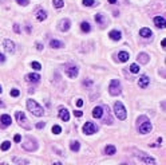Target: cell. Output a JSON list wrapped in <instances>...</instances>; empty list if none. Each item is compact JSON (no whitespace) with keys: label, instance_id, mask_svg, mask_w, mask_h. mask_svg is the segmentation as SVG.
I'll return each instance as SVG.
<instances>
[{"label":"cell","instance_id":"obj_22","mask_svg":"<svg viewBox=\"0 0 166 165\" xmlns=\"http://www.w3.org/2000/svg\"><path fill=\"white\" fill-rule=\"evenodd\" d=\"M46 17H47V12L44 11V9H38V11H36V19H38L39 22L46 20Z\"/></svg>","mask_w":166,"mask_h":165},{"label":"cell","instance_id":"obj_9","mask_svg":"<svg viewBox=\"0 0 166 165\" xmlns=\"http://www.w3.org/2000/svg\"><path fill=\"white\" fill-rule=\"evenodd\" d=\"M11 125V117L8 114H3V116L0 117V127L1 129H6Z\"/></svg>","mask_w":166,"mask_h":165},{"label":"cell","instance_id":"obj_24","mask_svg":"<svg viewBox=\"0 0 166 165\" xmlns=\"http://www.w3.org/2000/svg\"><path fill=\"white\" fill-rule=\"evenodd\" d=\"M50 46L52 47V48H60V47H63V42L56 41V39H51L50 41Z\"/></svg>","mask_w":166,"mask_h":165},{"label":"cell","instance_id":"obj_41","mask_svg":"<svg viewBox=\"0 0 166 165\" xmlns=\"http://www.w3.org/2000/svg\"><path fill=\"white\" fill-rule=\"evenodd\" d=\"M44 125H46L44 122H38V124H36V127H38V129H43Z\"/></svg>","mask_w":166,"mask_h":165},{"label":"cell","instance_id":"obj_28","mask_svg":"<svg viewBox=\"0 0 166 165\" xmlns=\"http://www.w3.org/2000/svg\"><path fill=\"white\" fill-rule=\"evenodd\" d=\"M12 161H14L15 164H22V165H28V164H29V161H28V160L18 158V157H14V158H12Z\"/></svg>","mask_w":166,"mask_h":165},{"label":"cell","instance_id":"obj_31","mask_svg":"<svg viewBox=\"0 0 166 165\" xmlns=\"http://www.w3.org/2000/svg\"><path fill=\"white\" fill-rule=\"evenodd\" d=\"M52 4H54V7H55V8H62V7L64 6L63 0H52Z\"/></svg>","mask_w":166,"mask_h":165},{"label":"cell","instance_id":"obj_48","mask_svg":"<svg viewBox=\"0 0 166 165\" xmlns=\"http://www.w3.org/2000/svg\"><path fill=\"white\" fill-rule=\"evenodd\" d=\"M3 106H4V103H3V101L0 99V107H3Z\"/></svg>","mask_w":166,"mask_h":165},{"label":"cell","instance_id":"obj_33","mask_svg":"<svg viewBox=\"0 0 166 165\" xmlns=\"http://www.w3.org/2000/svg\"><path fill=\"white\" fill-rule=\"evenodd\" d=\"M83 6L86 7H93V6H96V3L94 0H83Z\"/></svg>","mask_w":166,"mask_h":165},{"label":"cell","instance_id":"obj_46","mask_svg":"<svg viewBox=\"0 0 166 165\" xmlns=\"http://www.w3.org/2000/svg\"><path fill=\"white\" fill-rule=\"evenodd\" d=\"M109 1H110L111 4H115V3H117V0H109Z\"/></svg>","mask_w":166,"mask_h":165},{"label":"cell","instance_id":"obj_32","mask_svg":"<svg viewBox=\"0 0 166 165\" xmlns=\"http://www.w3.org/2000/svg\"><path fill=\"white\" fill-rule=\"evenodd\" d=\"M130 71L133 72V74H137V72H139V66H138L137 63H133L130 66Z\"/></svg>","mask_w":166,"mask_h":165},{"label":"cell","instance_id":"obj_3","mask_svg":"<svg viewBox=\"0 0 166 165\" xmlns=\"http://www.w3.org/2000/svg\"><path fill=\"white\" fill-rule=\"evenodd\" d=\"M15 118H16V121H18L19 126H22L23 129H26V130H31V124L28 122V119L26 118V116H24L23 111H16L15 113Z\"/></svg>","mask_w":166,"mask_h":165},{"label":"cell","instance_id":"obj_7","mask_svg":"<svg viewBox=\"0 0 166 165\" xmlns=\"http://www.w3.org/2000/svg\"><path fill=\"white\" fill-rule=\"evenodd\" d=\"M64 70H66V74H67L70 78H76L78 77V72H79V69L76 64H73V63H68L64 66Z\"/></svg>","mask_w":166,"mask_h":165},{"label":"cell","instance_id":"obj_4","mask_svg":"<svg viewBox=\"0 0 166 165\" xmlns=\"http://www.w3.org/2000/svg\"><path fill=\"white\" fill-rule=\"evenodd\" d=\"M22 146H23L24 151L27 152H35L36 149H38V142H36L35 138H32V137H26V140H24V142L22 144Z\"/></svg>","mask_w":166,"mask_h":165},{"label":"cell","instance_id":"obj_34","mask_svg":"<svg viewBox=\"0 0 166 165\" xmlns=\"http://www.w3.org/2000/svg\"><path fill=\"white\" fill-rule=\"evenodd\" d=\"M52 133H54V134L62 133V127L59 126V125H54V126H52Z\"/></svg>","mask_w":166,"mask_h":165},{"label":"cell","instance_id":"obj_5","mask_svg":"<svg viewBox=\"0 0 166 165\" xmlns=\"http://www.w3.org/2000/svg\"><path fill=\"white\" fill-rule=\"evenodd\" d=\"M114 111H115V116H117L121 121L126 119V117H127L125 106H123V103L122 102H119V101H117L115 103H114Z\"/></svg>","mask_w":166,"mask_h":165},{"label":"cell","instance_id":"obj_37","mask_svg":"<svg viewBox=\"0 0 166 165\" xmlns=\"http://www.w3.org/2000/svg\"><path fill=\"white\" fill-rule=\"evenodd\" d=\"M16 3L20 4V6H27V4H28V0H16Z\"/></svg>","mask_w":166,"mask_h":165},{"label":"cell","instance_id":"obj_2","mask_svg":"<svg viewBox=\"0 0 166 165\" xmlns=\"http://www.w3.org/2000/svg\"><path fill=\"white\" fill-rule=\"evenodd\" d=\"M27 107H28L29 111L36 117H42L44 114L43 107H42L36 101H34V99H28V101H27Z\"/></svg>","mask_w":166,"mask_h":165},{"label":"cell","instance_id":"obj_20","mask_svg":"<svg viewBox=\"0 0 166 165\" xmlns=\"http://www.w3.org/2000/svg\"><path fill=\"white\" fill-rule=\"evenodd\" d=\"M103 109H102V106H96V107H94V110H93V117L94 118H102V116H103Z\"/></svg>","mask_w":166,"mask_h":165},{"label":"cell","instance_id":"obj_39","mask_svg":"<svg viewBox=\"0 0 166 165\" xmlns=\"http://www.w3.org/2000/svg\"><path fill=\"white\" fill-rule=\"evenodd\" d=\"M14 141H15V142H20V141H22V136H20V134H15Z\"/></svg>","mask_w":166,"mask_h":165},{"label":"cell","instance_id":"obj_47","mask_svg":"<svg viewBox=\"0 0 166 165\" xmlns=\"http://www.w3.org/2000/svg\"><path fill=\"white\" fill-rule=\"evenodd\" d=\"M26 31H27V32H31V27L28 26V27H27V28H26Z\"/></svg>","mask_w":166,"mask_h":165},{"label":"cell","instance_id":"obj_43","mask_svg":"<svg viewBox=\"0 0 166 165\" xmlns=\"http://www.w3.org/2000/svg\"><path fill=\"white\" fill-rule=\"evenodd\" d=\"M3 62H6V56L3 54H0V63H3Z\"/></svg>","mask_w":166,"mask_h":165},{"label":"cell","instance_id":"obj_17","mask_svg":"<svg viewBox=\"0 0 166 165\" xmlns=\"http://www.w3.org/2000/svg\"><path fill=\"white\" fill-rule=\"evenodd\" d=\"M138 157H139V160L142 162H145V164H152V165H155V160L154 158H152V157H147V156H143L142 153H139L138 154Z\"/></svg>","mask_w":166,"mask_h":165},{"label":"cell","instance_id":"obj_35","mask_svg":"<svg viewBox=\"0 0 166 165\" xmlns=\"http://www.w3.org/2000/svg\"><path fill=\"white\" fill-rule=\"evenodd\" d=\"M31 66H32V69L36 70V71H39V70L42 69V66H40V63H39V62H32Z\"/></svg>","mask_w":166,"mask_h":165},{"label":"cell","instance_id":"obj_25","mask_svg":"<svg viewBox=\"0 0 166 165\" xmlns=\"http://www.w3.org/2000/svg\"><path fill=\"white\" fill-rule=\"evenodd\" d=\"M95 20H96V23H99L101 26H105L106 17H105V15H103V14H96L95 15Z\"/></svg>","mask_w":166,"mask_h":165},{"label":"cell","instance_id":"obj_10","mask_svg":"<svg viewBox=\"0 0 166 165\" xmlns=\"http://www.w3.org/2000/svg\"><path fill=\"white\" fill-rule=\"evenodd\" d=\"M3 46L4 48H6L7 52H9V54H14L15 52V44L12 41H9V39H6V41L3 42Z\"/></svg>","mask_w":166,"mask_h":165},{"label":"cell","instance_id":"obj_12","mask_svg":"<svg viewBox=\"0 0 166 165\" xmlns=\"http://www.w3.org/2000/svg\"><path fill=\"white\" fill-rule=\"evenodd\" d=\"M154 24L158 27V28H165V26H166V20H165V17L161 16V15L155 16V17H154Z\"/></svg>","mask_w":166,"mask_h":165},{"label":"cell","instance_id":"obj_1","mask_svg":"<svg viewBox=\"0 0 166 165\" xmlns=\"http://www.w3.org/2000/svg\"><path fill=\"white\" fill-rule=\"evenodd\" d=\"M137 122H138V130H139L141 134H147L152 132V122L147 119V117L141 116L137 119Z\"/></svg>","mask_w":166,"mask_h":165},{"label":"cell","instance_id":"obj_23","mask_svg":"<svg viewBox=\"0 0 166 165\" xmlns=\"http://www.w3.org/2000/svg\"><path fill=\"white\" fill-rule=\"evenodd\" d=\"M129 58H130V55H129V52H126V51H121L119 54H118L119 62H127Z\"/></svg>","mask_w":166,"mask_h":165},{"label":"cell","instance_id":"obj_27","mask_svg":"<svg viewBox=\"0 0 166 165\" xmlns=\"http://www.w3.org/2000/svg\"><path fill=\"white\" fill-rule=\"evenodd\" d=\"M80 28L83 32H90L91 31V26H90V23H87V22H82Z\"/></svg>","mask_w":166,"mask_h":165},{"label":"cell","instance_id":"obj_38","mask_svg":"<svg viewBox=\"0 0 166 165\" xmlns=\"http://www.w3.org/2000/svg\"><path fill=\"white\" fill-rule=\"evenodd\" d=\"M14 31L16 32V34H20V26H19V24H14Z\"/></svg>","mask_w":166,"mask_h":165},{"label":"cell","instance_id":"obj_13","mask_svg":"<svg viewBox=\"0 0 166 165\" xmlns=\"http://www.w3.org/2000/svg\"><path fill=\"white\" fill-rule=\"evenodd\" d=\"M102 109H103V113L102 114H105V117H106V119H103V122H106L107 125H111V124H113V118H111L109 106H105V107H102Z\"/></svg>","mask_w":166,"mask_h":165},{"label":"cell","instance_id":"obj_21","mask_svg":"<svg viewBox=\"0 0 166 165\" xmlns=\"http://www.w3.org/2000/svg\"><path fill=\"white\" fill-rule=\"evenodd\" d=\"M109 36H110V39H113V41H119V39L122 38V34H121L118 30H113V31H110Z\"/></svg>","mask_w":166,"mask_h":165},{"label":"cell","instance_id":"obj_19","mask_svg":"<svg viewBox=\"0 0 166 165\" xmlns=\"http://www.w3.org/2000/svg\"><path fill=\"white\" fill-rule=\"evenodd\" d=\"M139 35L142 36L143 39H146V38H152V35H153V32H152V30L150 28H141V31H139Z\"/></svg>","mask_w":166,"mask_h":165},{"label":"cell","instance_id":"obj_30","mask_svg":"<svg viewBox=\"0 0 166 165\" xmlns=\"http://www.w3.org/2000/svg\"><path fill=\"white\" fill-rule=\"evenodd\" d=\"M0 148H1V151H3V152L8 151V149L11 148V142H9V141H4L3 144H1V146H0Z\"/></svg>","mask_w":166,"mask_h":165},{"label":"cell","instance_id":"obj_11","mask_svg":"<svg viewBox=\"0 0 166 165\" xmlns=\"http://www.w3.org/2000/svg\"><path fill=\"white\" fill-rule=\"evenodd\" d=\"M59 117L62 118V121L67 122L70 119V113H68V110L66 107H59Z\"/></svg>","mask_w":166,"mask_h":165},{"label":"cell","instance_id":"obj_18","mask_svg":"<svg viewBox=\"0 0 166 165\" xmlns=\"http://www.w3.org/2000/svg\"><path fill=\"white\" fill-rule=\"evenodd\" d=\"M137 61L139 62V63H142V64H147V62H149V55L146 54V52H141V54H138Z\"/></svg>","mask_w":166,"mask_h":165},{"label":"cell","instance_id":"obj_49","mask_svg":"<svg viewBox=\"0 0 166 165\" xmlns=\"http://www.w3.org/2000/svg\"><path fill=\"white\" fill-rule=\"evenodd\" d=\"M0 94H1V86H0Z\"/></svg>","mask_w":166,"mask_h":165},{"label":"cell","instance_id":"obj_8","mask_svg":"<svg viewBox=\"0 0 166 165\" xmlns=\"http://www.w3.org/2000/svg\"><path fill=\"white\" fill-rule=\"evenodd\" d=\"M98 132V126L94 122H86L83 126V133L85 134H94Z\"/></svg>","mask_w":166,"mask_h":165},{"label":"cell","instance_id":"obj_15","mask_svg":"<svg viewBox=\"0 0 166 165\" xmlns=\"http://www.w3.org/2000/svg\"><path fill=\"white\" fill-rule=\"evenodd\" d=\"M26 79L29 83H39V82H40V75H39V74H28V75L26 77Z\"/></svg>","mask_w":166,"mask_h":165},{"label":"cell","instance_id":"obj_29","mask_svg":"<svg viewBox=\"0 0 166 165\" xmlns=\"http://www.w3.org/2000/svg\"><path fill=\"white\" fill-rule=\"evenodd\" d=\"M70 149H71V151H74V152H78L79 149H80V144H79V141H74V142H71Z\"/></svg>","mask_w":166,"mask_h":165},{"label":"cell","instance_id":"obj_36","mask_svg":"<svg viewBox=\"0 0 166 165\" xmlns=\"http://www.w3.org/2000/svg\"><path fill=\"white\" fill-rule=\"evenodd\" d=\"M11 96H12V97H19V96H20V90L12 89V90H11Z\"/></svg>","mask_w":166,"mask_h":165},{"label":"cell","instance_id":"obj_45","mask_svg":"<svg viewBox=\"0 0 166 165\" xmlns=\"http://www.w3.org/2000/svg\"><path fill=\"white\" fill-rule=\"evenodd\" d=\"M91 83H93V81H86L85 82V86H90Z\"/></svg>","mask_w":166,"mask_h":165},{"label":"cell","instance_id":"obj_6","mask_svg":"<svg viewBox=\"0 0 166 165\" xmlns=\"http://www.w3.org/2000/svg\"><path fill=\"white\" fill-rule=\"evenodd\" d=\"M109 93L111 96H119L122 93V87H121V83L118 79H113L110 82V86H109Z\"/></svg>","mask_w":166,"mask_h":165},{"label":"cell","instance_id":"obj_26","mask_svg":"<svg viewBox=\"0 0 166 165\" xmlns=\"http://www.w3.org/2000/svg\"><path fill=\"white\" fill-rule=\"evenodd\" d=\"M115 152H117V148L114 146V145H107L105 148V153L109 154V156H111V154H115Z\"/></svg>","mask_w":166,"mask_h":165},{"label":"cell","instance_id":"obj_42","mask_svg":"<svg viewBox=\"0 0 166 165\" xmlns=\"http://www.w3.org/2000/svg\"><path fill=\"white\" fill-rule=\"evenodd\" d=\"M76 106L82 107V106H83V101H82V99H76Z\"/></svg>","mask_w":166,"mask_h":165},{"label":"cell","instance_id":"obj_40","mask_svg":"<svg viewBox=\"0 0 166 165\" xmlns=\"http://www.w3.org/2000/svg\"><path fill=\"white\" fill-rule=\"evenodd\" d=\"M74 114H75L76 117H82V116H83V111H80V110H75V111H74Z\"/></svg>","mask_w":166,"mask_h":165},{"label":"cell","instance_id":"obj_44","mask_svg":"<svg viewBox=\"0 0 166 165\" xmlns=\"http://www.w3.org/2000/svg\"><path fill=\"white\" fill-rule=\"evenodd\" d=\"M36 48L42 51V50H43V44H42V43H36Z\"/></svg>","mask_w":166,"mask_h":165},{"label":"cell","instance_id":"obj_16","mask_svg":"<svg viewBox=\"0 0 166 165\" xmlns=\"http://www.w3.org/2000/svg\"><path fill=\"white\" fill-rule=\"evenodd\" d=\"M70 26H71L70 20H68V19H63V20L59 23V30H60V31H68V30H70Z\"/></svg>","mask_w":166,"mask_h":165},{"label":"cell","instance_id":"obj_14","mask_svg":"<svg viewBox=\"0 0 166 165\" xmlns=\"http://www.w3.org/2000/svg\"><path fill=\"white\" fill-rule=\"evenodd\" d=\"M149 83H150V79H149L147 75H142L138 79V85H139V87H142V89H146V87L149 86Z\"/></svg>","mask_w":166,"mask_h":165}]
</instances>
